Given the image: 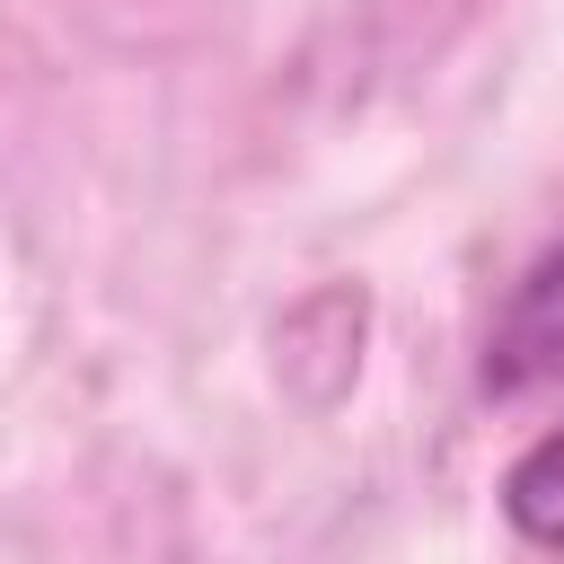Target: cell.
Here are the masks:
<instances>
[{
	"instance_id": "obj_1",
	"label": "cell",
	"mask_w": 564,
	"mask_h": 564,
	"mask_svg": "<svg viewBox=\"0 0 564 564\" xmlns=\"http://www.w3.org/2000/svg\"><path fill=\"white\" fill-rule=\"evenodd\" d=\"M555 379H564V247H546L511 282V300L485 335V388L494 397H529V388H555Z\"/></svg>"
},
{
	"instance_id": "obj_2",
	"label": "cell",
	"mask_w": 564,
	"mask_h": 564,
	"mask_svg": "<svg viewBox=\"0 0 564 564\" xmlns=\"http://www.w3.org/2000/svg\"><path fill=\"white\" fill-rule=\"evenodd\" d=\"M502 520L529 546H564V423L538 432L511 467H502Z\"/></svg>"
}]
</instances>
